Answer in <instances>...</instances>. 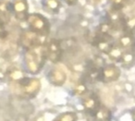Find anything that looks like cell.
Here are the masks:
<instances>
[{"label":"cell","mask_w":135,"mask_h":121,"mask_svg":"<svg viewBox=\"0 0 135 121\" xmlns=\"http://www.w3.org/2000/svg\"><path fill=\"white\" fill-rule=\"evenodd\" d=\"M123 54H124L123 49L121 47H120L118 45H114L113 47L111 48V50L109 51V53L107 54V56H108V57L112 61L119 62L121 59Z\"/></svg>","instance_id":"15"},{"label":"cell","mask_w":135,"mask_h":121,"mask_svg":"<svg viewBox=\"0 0 135 121\" xmlns=\"http://www.w3.org/2000/svg\"><path fill=\"white\" fill-rule=\"evenodd\" d=\"M45 51L47 60L52 63H58L62 57V46L59 40L58 39H50L45 43Z\"/></svg>","instance_id":"5"},{"label":"cell","mask_w":135,"mask_h":121,"mask_svg":"<svg viewBox=\"0 0 135 121\" xmlns=\"http://www.w3.org/2000/svg\"><path fill=\"white\" fill-rule=\"evenodd\" d=\"M132 118H133V120L135 121V109L132 110Z\"/></svg>","instance_id":"24"},{"label":"cell","mask_w":135,"mask_h":121,"mask_svg":"<svg viewBox=\"0 0 135 121\" xmlns=\"http://www.w3.org/2000/svg\"><path fill=\"white\" fill-rule=\"evenodd\" d=\"M133 30H135V17L125 19L124 26H123V31L132 33Z\"/></svg>","instance_id":"20"},{"label":"cell","mask_w":135,"mask_h":121,"mask_svg":"<svg viewBox=\"0 0 135 121\" xmlns=\"http://www.w3.org/2000/svg\"><path fill=\"white\" fill-rule=\"evenodd\" d=\"M6 76L7 78L12 81V82H18L19 83L24 78H26L25 76V72L24 70L18 67V66H11L8 68L7 72H6Z\"/></svg>","instance_id":"11"},{"label":"cell","mask_w":135,"mask_h":121,"mask_svg":"<svg viewBox=\"0 0 135 121\" xmlns=\"http://www.w3.org/2000/svg\"><path fill=\"white\" fill-rule=\"evenodd\" d=\"M78 1L79 0H65V2L69 6H74L78 3Z\"/></svg>","instance_id":"23"},{"label":"cell","mask_w":135,"mask_h":121,"mask_svg":"<svg viewBox=\"0 0 135 121\" xmlns=\"http://www.w3.org/2000/svg\"><path fill=\"white\" fill-rule=\"evenodd\" d=\"M5 26H6L5 24L0 22V39L6 38V36H7V30H6Z\"/></svg>","instance_id":"22"},{"label":"cell","mask_w":135,"mask_h":121,"mask_svg":"<svg viewBox=\"0 0 135 121\" xmlns=\"http://www.w3.org/2000/svg\"><path fill=\"white\" fill-rule=\"evenodd\" d=\"M82 106L87 112L94 115L96 110L101 106V103L98 96L95 94H86L82 99Z\"/></svg>","instance_id":"9"},{"label":"cell","mask_w":135,"mask_h":121,"mask_svg":"<svg viewBox=\"0 0 135 121\" xmlns=\"http://www.w3.org/2000/svg\"><path fill=\"white\" fill-rule=\"evenodd\" d=\"M12 15L11 0H0V22L7 25L10 22Z\"/></svg>","instance_id":"10"},{"label":"cell","mask_w":135,"mask_h":121,"mask_svg":"<svg viewBox=\"0 0 135 121\" xmlns=\"http://www.w3.org/2000/svg\"><path fill=\"white\" fill-rule=\"evenodd\" d=\"M134 45V39L132 36V33L130 32H124L118 40V45L122 49L130 48Z\"/></svg>","instance_id":"13"},{"label":"cell","mask_w":135,"mask_h":121,"mask_svg":"<svg viewBox=\"0 0 135 121\" xmlns=\"http://www.w3.org/2000/svg\"><path fill=\"white\" fill-rule=\"evenodd\" d=\"M115 30L114 26L107 20L105 22H103L99 25L98 28V33L102 35H111L112 36V31Z\"/></svg>","instance_id":"16"},{"label":"cell","mask_w":135,"mask_h":121,"mask_svg":"<svg viewBox=\"0 0 135 121\" xmlns=\"http://www.w3.org/2000/svg\"><path fill=\"white\" fill-rule=\"evenodd\" d=\"M134 45H135V44H134Z\"/></svg>","instance_id":"26"},{"label":"cell","mask_w":135,"mask_h":121,"mask_svg":"<svg viewBox=\"0 0 135 121\" xmlns=\"http://www.w3.org/2000/svg\"><path fill=\"white\" fill-rule=\"evenodd\" d=\"M121 75L120 68L115 64L105 65L101 71V80L105 83L117 81Z\"/></svg>","instance_id":"7"},{"label":"cell","mask_w":135,"mask_h":121,"mask_svg":"<svg viewBox=\"0 0 135 121\" xmlns=\"http://www.w3.org/2000/svg\"><path fill=\"white\" fill-rule=\"evenodd\" d=\"M48 80L54 86H62L67 80V73L61 68H54L48 73Z\"/></svg>","instance_id":"8"},{"label":"cell","mask_w":135,"mask_h":121,"mask_svg":"<svg viewBox=\"0 0 135 121\" xmlns=\"http://www.w3.org/2000/svg\"><path fill=\"white\" fill-rule=\"evenodd\" d=\"M91 1H93V2H95V3H98L100 0H91Z\"/></svg>","instance_id":"25"},{"label":"cell","mask_w":135,"mask_h":121,"mask_svg":"<svg viewBox=\"0 0 135 121\" xmlns=\"http://www.w3.org/2000/svg\"><path fill=\"white\" fill-rule=\"evenodd\" d=\"M25 21L31 30L45 37L48 36L50 32V23L44 15L40 13H29Z\"/></svg>","instance_id":"2"},{"label":"cell","mask_w":135,"mask_h":121,"mask_svg":"<svg viewBox=\"0 0 135 121\" xmlns=\"http://www.w3.org/2000/svg\"><path fill=\"white\" fill-rule=\"evenodd\" d=\"M120 62L124 67H127V68L131 67L135 62L134 54H132V53H124L121 59H120Z\"/></svg>","instance_id":"17"},{"label":"cell","mask_w":135,"mask_h":121,"mask_svg":"<svg viewBox=\"0 0 135 121\" xmlns=\"http://www.w3.org/2000/svg\"><path fill=\"white\" fill-rule=\"evenodd\" d=\"M12 13L19 21H25L29 15L28 0H11Z\"/></svg>","instance_id":"6"},{"label":"cell","mask_w":135,"mask_h":121,"mask_svg":"<svg viewBox=\"0 0 135 121\" xmlns=\"http://www.w3.org/2000/svg\"><path fill=\"white\" fill-rule=\"evenodd\" d=\"M95 118L98 121H110L112 117V114L109 108H107L105 106H99V108L96 110V112L93 115Z\"/></svg>","instance_id":"12"},{"label":"cell","mask_w":135,"mask_h":121,"mask_svg":"<svg viewBox=\"0 0 135 121\" xmlns=\"http://www.w3.org/2000/svg\"><path fill=\"white\" fill-rule=\"evenodd\" d=\"M107 1L110 3L111 8L121 9V10L127 5V2H128V0H107Z\"/></svg>","instance_id":"21"},{"label":"cell","mask_w":135,"mask_h":121,"mask_svg":"<svg viewBox=\"0 0 135 121\" xmlns=\"http://www.w3.org/2000/svg\"><path fill=\"white\" fill-rule=\"evenodd\" d=\"M73 92H74V94H75L76 96L84 97L86 94H88V88L85 85V83L79 82V83H77L75 86H74Z\"/></svg>","instance_id":"18"},{"label":"cell","mask_w":135,"mask_h":121,"mask_svg":"<svg viewBox=\"0 0 135 121\" xmlns=\"http://www.w3.org/2000/svg\"><path fill=\"white\" fill-rule=\"evenodd\" d=\"M46 60L47 57L45 51V45L31 48L25 51L24 55L25 68L31 75L38 74L45 66Z\"/></svg>","instance_id":"1"},{"label":"cell","mask_w":135,"mask_h":121,"mask_svg":"<svg viewBox=\"0 0 135 121\" xmlns=\"http://www.w3.org/2000/svg\"><path fill=\"white\" fill-rule=\"evenodd\" d=\"M19 84L20 86L22 93L29 98H32V97L36 96L39 93L41 87H42L40 79L34 78V77L33 78L26 77Z\"/></svg>","instance_id":"4"},{"label":"cell","mask_w":135,"mask_h":121,"mask_svg":"<svg viewBox=\"0 0 135 121\" xmlns=\"http://www.w3.org/2000/svg\"><path fill=\"white\" fill-rule=\"evenodd\" d=\"M78 117L75 112H65L58 117L55 121H77Z\"/></svg>","instance_id":"19"},{"label":"cell","mask_w":135,"mask_h":121,"mask_svg":"<svg viewBox=\"0 0 135 121\" xmlns=\"http://www.w3.org/2000/svg\"><path fill=\"white\" fill-rule=\"evenodd\" d=\"M43 6L45 9L52 13H58L61 8V1L60 0H43Z\"/></svg>","instance_id":"14"},{"label":"cell","mask_w":135,"mask_h":121,"mask_svg":"<svg viewBox=\"0 0 135 121\" xmlns=\"http://www.w3.org/2000/svg\"><path fill=\"white\" fill-rule=\"evenodd\" d=\"M45 43H46V37L42 36L31 30L30 29L22 31L19 36V44L25 50L43 45H45Z\"/></svg>","instance_id":"3"}]
</instances>
